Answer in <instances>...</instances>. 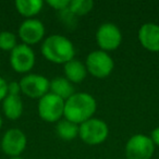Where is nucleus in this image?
<instances>
[{
    "label": "nucleus",
    "instance_id": "412c9836",
    "mask_svg": "<svg viewBox=\"0 0 159 159\" xmlns=\"http://www.w3.org/2000/svg\"><path fill=\"white\" fill-rule=\"evenodd\" d=\"M21 93V87L19 82L8 83V95H19Z\"/></svg>",
    "mask_w": 159,
    "mask_h": 159
},
{
    "label": "nucleus",
    "instance_id": "423d86ee",
    "mask_svg": "<svg viewBox=\"0 0 159 159\" xmlns=\"http://www.w3.org/2000/svg\"><path fill=\"white\" fill-rule=\"evenodd\" d=\"M124 152L126 159H152L155 144L148 135L135 134L128 139Z\"/></svg>",
    "mask_w": 159,
    "mask_h": 159
},
{
    "label": "nucleus",
    "instance_id": "ddd939ff",
    "mask_svg": "<svg viewBox=\"0 0 159 159\" xmlns=\"http://www.w3.org/2000/svg\"><path fill=\"white\" fill-rule=\"evenodd\" d=\"M64 75H66V79L70 81L72 84L82 83L87 75L86 66L80 60L72 59L64 64Z\"/></svg>",
    "mask_w": 159,
    "mask_h": 159
},
{
    "label": "nucleus",
    "instance_id": "f3484780",
    "mask_svg": "<svg viewBox=\"0 0 159 159\" xmlns=\"http://www.w3.org/2000/svg\"><path fill=\"white\" fill-rule=\"evenodd\" d=\"M57 134L62 141L70 142L79 136V125L66 119H61L56 126Z\"/></svg>",
    "mask_w": 159,
    "mask_h": 159
},
{
    "label": "nucleus",
    "instance_id": "6ab92c4d",
    "mask_svg": "<svg viewBox=\"0 0 159 159\" xmlns=\"http://www.w3.org/2000/svg\"><path fill=\"white\" fill-rule=\"evenodd\" d=\"M18 45V38L16 34L9 31H3L0 33V49L1 50L11 52Z\"/></svg>",
    "mask_w": 159,
    "mask_h": 159
},
{
    "label": "nucleus",
    "instance_id": "7ed1b4c3",
    "mask_svg": "<svg viewBox=\"0 0 159 159\" xmlns=\"http://www.w3.org/2000/svg\"><path fill=\"white\" fill-rule=\"evenodd\" d=\"M109 128L102 119L92 118L79 125V136L87 145H99L107 139Z\"/></svg>",
    "mask_w": 159,
    "mask_h": 159
},
{
    "label": "nucleus",
    "instance_id": "b1692460",
    "mask_svg": "<svg viewBox=\"0 0 159 159\" xmlns=\"http://www.w3.org/2000/svg\"><path fill=\"white\" fill-rule=\"evenodd\" d=\"M2 128V118H1V115H0V130Z\"/></svg>",
    "mask_w": 159,
    "mask_h": 159
},
{
    "label": "nucleus",
    "instance_id": "5701e85b",
    "mask_svg": "<svg viewBox=\"0 0 159 159\" xmlns=\"http://www.w3.org/2000/svg\"><path fill=\"white\" fill-rule=\"evenodd\" d=\"M150 139H152V142H154L155 146H159V126L156 129H154L152 132V135H150Z\"/></svg>",
    "mask_w": 159,
    "mask_h": 159
},
{
    "label": "nucleus",
    "instance_id": "aec40b11",
    "mask_svg": "<svg viewBox=\"0 0 159 159\" xmlns=\"http://www.w3.org/2000/svg\"><path fill=\"white\" fill-rule=\"evenodd\" d=\"M70 1L71 0H48V1H47V5L50 6L52 9L61 12V11H64V10L69 9Z\"/></svg>",
    "mask_w": 159,
    "mask_h": 159
},
{
    "label": "nucleus",
    "instance_id": "a211bd4d",
    "mask_svg": "<svg viewBox=\"0 0 159 159\" xmlns=\"http://www.w3.org/2000/svg\"><path fill=\"white\" fill-rule=\"evenodd\" d=\"M94 2L92 0H71L69 11L74 16H84L93 10Z\"/></svg>",
    "mask_w": 159,
    "mask_h": 159
},
{
    "label": "nucleus",
    "instance_id": "1a4fd4ad",
    "mask_svg": "<svg viewBox=\"0 0 159 159\" xmlns=\"http://www.w3.org/2000/svg\"><path fill=\"white\" fill-rule=\"evenodd\" d=\"M36 56L32 47L24 44H19L10 52V64L16 73L25 74L35 66Z\"/></svg>",
    "mask_w": 159,
    "mask_h": 159
},
{
    "label": "nucleus",
    "instance_id": "f8f14e48",
    "mask_svg": "<svg viewBox=\"0 0 159 159\" xmlns=\"http://www.w3.org/2000/svg\"><path fill=\"white\" fill-rule=\"evenodd\" d=\"M137 37L146 50L159 52V25L156 23H144L139 30Z\"/></svg>",
    "mask_w": 159,
    "mask_h": 159
},
{
    "label": "nucleus",
    "instance_id": "9b49d317",
    "mask_svg": "<svg viewBox=\"0 0 159 159\" xmlns=\"http://www.w3.org/2000/svg\"><path fill=\"white\" fill-rule=\"evenodd\" d=\"M45 26L37 19H26L19 26L18 34L22 44L33 46L40 43L45 37Z\"/></svg>",
    "mask_w": 159,
    "mask_h": 159
},
{
    "label": "nucleus",
    "instance_id": "20e7f679",
    "mask_svg": "<svg viewBox=\"0 0 159 159\" xmlns=\"http://www.w3.org/2000/svg\"><path fill=\"white\" fill-rule=\"evenodd\" d=\"M87 73L96 79H106L112 73L115 62L108 52L102 50H94L89 53L85 61Z\"/></svg>",
    "mask_w": 159,
    "mask_h": 159
},
{
    "label": "nucleus",
    "instance_id": "f03ea898",
    "mask_svg": "<svg viewBox=\"0 0 159 159\" xmlns=\"http://www.w3.org/2000/svg\"><path fill=\"white\" fill-rule=\"evenodd\" d=\"M42 55L48 61L56 64H66L74 59L75 48L73 43L66 36L55 34L46 37L40 47Z\"/></svg>",
    "mask_w": 159,
    "mask_h": 159
},
{
    "label": "nucleus",
    "instance_id": "6e6552de",
    "mask_svg": "<svg viewBox=\"0 0 159 159\" xmlns=\"http://www.w3.org/2000/svg\"><path fill=\"white\" fill-rule=\"evenodd\" d=\"M96 42L102 51H113L122 43V33L115 23H102L96 32Z\"/></svg>",
    "mask_w": 159,
    "mask_h": 159
},
{
    "label": "nucleus",
    "instance_id": "4468645a",
    "mask_svg": "<svg viewBox=\"0 0 159 159\" xmlns=\"http://www.w3.org/2000/svg\"><path fill=\"white\" fill-rule=\"evenodd\" d=\"M2 111L9 120H18L23 113V102L19 95H7L2 100Z\"/></svg>",
    "mask_w": 159,
    "mask_h": 159
},
{
    "label": "nucleus",
    "instance_id": "393cba45",
    "mask_svg": "<svg viewBox=\"0 0 159 159\" xmlns=\"http://www.w3.org/2000/svg\"><path fill=\"white\" fill-rule=\"evenodd\" d=\"M9 159H23L22 157H11V158H9Z\"/></svg>",
    "mask_w": 159,
    "mask_h": 159
},
{
    "label": "nucleus",
    "instance_id": "4be33fe9",
    "mask_svg": "<svg viewBox=\"0 0 159 159\" xmlns=\"http://www.w3.org/2000/svg\"><path fill=\"white\" fill-rule=\"evenodd\" d=\"M8 95V82L0 76V102H2Z\"/></svg>",
    "mask_w": 159,
    "mask_h": 159
},
{
    "label": "nucleus",
    "instance_id": "39448f33",
    "mask_svg": "<svg viewBox=\"0 0 159 159\" xmlns=\"http://www.w3.org/2000/svg\"><path fill=\"white\" fill-rule=\"evenodd\" d=\"M64 100L49 92L38 100V115L48 123L59 122L64 116Z\"/></svg>",
    "mask_w": 159,
    "mask_h": 159
},
{
    "label": "nucleus",
    "instance_id": "2eb2a0df",
    "mask_svg": "<svg viewBox=\"0 0 159 159\" xmlns=\"http://www.w3.org/2000/svg\"><path fill=\"white\" fill-rule=\"evenodd\" d=\"M49 92L52 93L53 95L60 97L61 99H63L64 102L69 99L75 93L74 86H73L72 83L68 81L66 77L62 76H57L52 81H50Z\"/></svg>",
    "mask_w": 159,
    "mask_h": 159
},
{
    "label": "nucleus",
    "instance_id": "0eeeda50",
    "mask_svg": "<svg viewBox=\"0 0 159 159\" xmlns=\"http://www.w3.org/2000/svg\"><path fill=\"white\" fill-rule=\"evenodd\" d=\"M21 93L32 99H38L49 93L50 81L46 76L36 73H29L21 79Z\"/></svg>",
    "mask_w": 159,
    "mask_h": 159
},
{
    "label": "nucleus",
    "instance_id": "dca6fc26",
    "mask_svg": "<svg viewBox=\"0 0 159 159\" xmlns=\"http://www.w3.org/2000/svg\"><path fill=\"white\" fill-rule=\"evenodd\" d=\"M16 9L22 16L26 19H33L44 7V2L40 0H16L14 2Z\"/></svg>",
    "mask_w": 159,
    "mask_h": 159
},
{
    "label": "nucleus",
    "instance_id": "9d476101",
    "mask_svg": "<svg viewBox=\"0 0 159 159\" xmlns=\"http://www.w3.org/2000/svg\"><path fill=\"white\" fill-rule=\"evenodd\" d=\"M27 145V137L22 130L18 128H12L6 131L1 139V149L7 156L20 157L25 150Z\"/></svg>",
    "mask_w": 159,
    "mask_h": 159
},
{
    "label": "nucleus",
    "instance_id": "f257e3e1",
    "mask_svg": "<svg viewBox=\"0 0 159 159\" xmlns=\"http://www.w3.org/2000/svg\"><path fill=\"white\" fill-rule=\"evenodd\" d=\"M97 110V102L89 93H74L64 102V119L80 124L92 119Z\"/></svg>",
    "mask_w": 159,
    "mask_h": 159
}]
</instances>
